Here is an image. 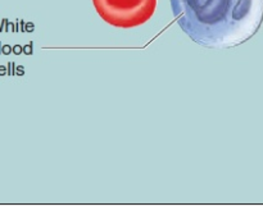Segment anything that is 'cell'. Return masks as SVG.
<instances>
[{
	"instance_id": "cell-1",
	"label": "cell",
	"mask_w": 263,
	"mask_h": 206,
	"mask_svg": "<svg viewBox=\"0 0 263 206\" xmlns=\"http://www.w3.org/2000/svg\"><path fill=\"white\" fill-rule=\"evenodd\" d=\"M171 8L180 28L207 49L243 45L263 22V0H171Z\"/></svg>"
},
{
	"instance_id": "cell-2",
	"label": "cell",
	"mask_w": 263,
	"mask_h": 206,
	"mask_svg": "<svg viewBox=\"0 0 263 206\" xmlns=\"http://www.w3.org/2000/svg\"><path fill=\"white\" fill-rule=\"evenodd\" d=\"M95 10L108 25L134 28L153 17L157 0H92Z\"/></svg>"
}]
</instances>
